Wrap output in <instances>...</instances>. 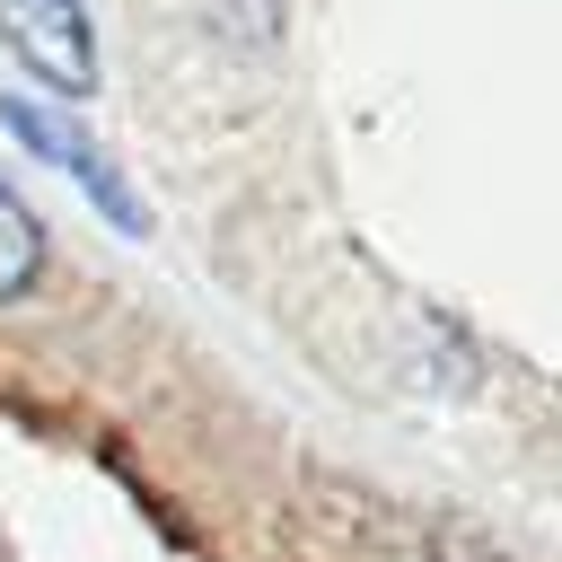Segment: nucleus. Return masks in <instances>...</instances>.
I'll return each mask as SVG.
<instances>
[{
  "instance_id": "obj_1",
  "label": "nucleus",
  "mask_w": 562,
  "mask_h": 562,
  "mask_svg": "<svg viewBox=\"0 0 562 562\" xmlns=\"http://www.w3.org/2000/svg\"><path fill=\"white\" fill-rule=\"evenodd\" d=\"M0 35L53 97H88L97 88V26H88L79 0H0Z\"/></svg>"
},
{
  "instance_id": "obj_2",
  "label": "nucleus",
  "mask_w": 562,
  "mask_h": 562,
  "mask_svg": "<svg viewBox=\"0 0 562 562\" xmlns=\"http://www.w3.org/2000/svg\"><path fill=\"white\" fill-rule=\"evenodd\" d=\"M0 123H9V132H26V149H35L44 167H61V176H70V184L114 220V228H140V202L114 184V167L88 149V132H79V123H61L53 105H35V97H18V88H0Z\"/></svg>"
},
{
  "instance_id": "obj_3",
  "label": "nucleus",
  "mask_w": 562,
  "mask_h": 562,
  "mask_svg": "<svg viewBox=\"0 0 562 562\" xmlns=\"http://www.w3.org/2000/svg\"><path fill=\"white\" fill-rule=\"evenodd\" d=\"M35 272H44V228H35L26 193L0 176V299H26Z\"/></svg>"
}]
</instances>
